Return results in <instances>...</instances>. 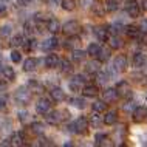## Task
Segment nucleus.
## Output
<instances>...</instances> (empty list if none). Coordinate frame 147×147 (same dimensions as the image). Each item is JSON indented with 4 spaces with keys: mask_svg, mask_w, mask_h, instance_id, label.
Masks as SVG:
<instances>
[{
    "mask_svg": "<svg viewBox=\"0 0 147 147\" xmlns=\"http://www.w3.org/2000/svg\"><path fill=\"white\" fill-rule=\"evenodd\" d=\"M31 130H33V133H36V135H43L45 133V125L39 121H34L33 124H31Z\"/></svg>",
    "mask_w": 147,
    "mask_h": 147,
    "instance_id": "obj_36",
    "label": "nucleus"
},
{
    "mask_svg": "<svg viewBox=\"0 0 147 147\" xmlns=\"http://www.w3.org/2000/svg\"><path fill=\"white\" fill-rule=\"evenodd\" d=\"M124 30H125L127 37H130V39H138L141 36V31L136 25H129V26H125Z\"/></svg>",
    "mask_w": 147,
    "mask_h": 147,
    "instance_id": "obj_24",
    "label": "nucleus"
},
{
    "mask_svg": "<svg viewBox=\"0 0 147 147\" xmlns=\"http://www.w3.org/2000/svg\"><path fill=\"white\" fill-rule=\"evenodd\" d=\"M146 101H147V94H146Z\"/></svg>",
    "mask_w": 147,
    "mask_h": 147,
    "instance_id": "obj_60",
    "label": "nucleus"
},
{
    "mask_svg": "<svg viewBox=\"0 0 147 147\" xmlns=\"http://www.w3.org/2000/svg\"><path fill=\"white\" fill-rule=\"evenodd\" d=\"M59 45V40L56 37H50V39H45V40H42L39 43V48L42 51H53L56 47Z\"/></svg>",
    "mask_w": 147,
    "mask_h": 147,
    "instance_id": "obj_10",
    "label": "nucleus"
},
{
    "mask_svg": "<svg viewBox=\"0 0 147 147\" xmlns=\"http://www.w3.org/2000/svg\"><path fill=\"white\" fill-rule=\"evenodd\" d=\"M48 3H50V5H51V6H54V5H57V0H50V2H48Z\"/></svg>",
    "mask_w": 147,
    "mask_h": 147,
    "instance_id": "obj_56",
    "label": "nucleus"
},
{
    "mask_svg": "<svg viewBox=\"0 0 147 147\" xmlns=\"http://www.w3.org/2000/svg\"><path fill=\"white\" fill-rule=\"evenodd\" d=\"M2 74L5 76V79H8V81H14L16 79V71H14V68L13 67H3L2 68Z\"/></svg>",
    "mask_w": 147,
    "mask_h": 147,
    "instance_id": "obj_32",
    "label": "nucleus"
},
{
    "mask_svg": "<svg viewBox=\"0 0 147 147\" xmlns=\"http://www.w3.org/2000/svg\"><path fill=\"white\" fill-rule=\"evenodd\" d=\"M142 42H144V45H147V33H146V36H144V39H142Z\"/></svg>",
    "mask_w": 147,
    "mask_h": 147,
    "instance_id": "obj_57",
    "label": "nucleus"
},
{
    "mask_svg": "<svg viewBox=\"0 0 147 147\" xmlns=\"http://www.w3.org/2000/svg\"><path fill=\"white\" fill-rule=\"evenodd\" d=\"M6 101H8L6 96H3V94H2V96H0V110H3L6 107Z\"/></svg>",
    "mask_w": 147,
    "mask_h": 147,
    "instance_id": "obj_49",
    "label": "nucleus"
},
{
    "mask_svg": "<svg viewBox=\"0 0 147 147\" xmlns=\"http://www.w3.org/2000/svg\"><path fill=\"white\" fill-rule=\"evenodd\" d=\"M101 124H102V118H99V116H98V113H94V116H91V125L99 127Z\"/></svg>",
    "mask_w": 147,
    "mask_h": 147,
    "instance_id": "obj_44",
    "label": "nucleus"
},
{
    "mask_svg": "<svg viewBox=\"0 0 147 147\" xmlns=\"http://www.w3.org/2000/svg\"><path fill=\"white\" fill-rule=\"evenodd\" d=\"M22 47L25 48V51H34L36 47H37V42H36V39H28V40H25L22 43Z\"/></svg>",
    "mask_w": 147,
    "mask_h": 147,
    "instance_id": "obj_37",
    "label": "nucleus"
},
{
    "mask_svg": "<svg viewBox=\"0 0 147 147\" xmlns=\"http://www.w3.org/2000/svg\"><path fill=\"white\" fill-rule=\"evenodd\" d=\"M14 99L19 105H28L31 99V90L28 87H19L14 93Z\"/></svg>",
    "mask_w": 147,
    "mask_h": 147,
    "instance_id": "obj_1",
    "label": "nucleus"
},
{
    "mask_svg": "<svg viewBox=\"0 0 147 147\" xmlns=\"http://www.w3.org/2000/svg\"><path fill=\"white\" fill-rule=\"evenodd\" d=\"M118 91L116 88H107L102 91V101L105 102V104H110V102H115L118 99Z\"/></svg>",
    "mask_w": 147,
    "mask_h": 147,
    "instance_id": "obj_14",
    "label": "nucleus"
},
{
    "mask_svg": "<svg viewBox=\"0 0 147 147\" xmlns=\"http://www.w3.org/2000/svg\"><path fill=\"white\" fill-rule=\"evenodd\" d=\"M99 70H101V62H99L98 59H96V61L88 62V63L85 65V71H87L88 74H96Z\"/></svg>",
    "mask_w": 147,
    "mask_h": 147,
    "instance_id": "obj_26",
    "label": "nucleus"
},
{
    "mask_svg": "<svg viewBox=\"0 0 147 147\" xmlns=\"http://www.w3.org/2000/svg\"><path fill=\"white\" fill-rule=\"evenodd\" d=\"M94 36H96V39L99 42H107V39L110 37L109 30H107L105 26H96V28H94Z\"/></svg>",
    "mask_w": 147,
    "mask_h": 147,
    "instance_id": "obj_18",
    "label": "nucleus"
},
{
    "mask_svg": "<svg viewBox=\"0 0 147 147\" xmlns=\"http://www.w3.org/2000/svg\"><path fill=\"white\" fill-rule=\"evenodd\" d=\"M105 109H107V104L104 101H94L93 104H91V110H93L94 113H104Z\"/></svg>",
    "mask_w": 147,
    "mask_h": 147,
    "instance_id": "obj_34",
    "label": "nucleus"
},
{
    "mask_svg": "<svg viewBox=\"0 0 147 147\" xmlns=\"http://www.w3.org/2000/svg\"><path fill=\"white\" fill-rule=\"evenodd\" d=\"M2 2H8V0H2Z\"/></svg>",
    "mask_w": 147,
    "mask_h": 147,
    "instance_id": "obj_59",
    "label": "nucleus"
},
{
    "mask_svg": "<svg viewBox=\"0 0 147 147\" xmlns=\"http://www.w3.org/2000/svg\"><path fill=\"white\" fill-rule=\"evenodd\" d=\"M118 9H119V0H107L105 2L107 13H116Z\"/></svg>",
    "mask_w": 147,
    "mask_h": 147,
    "instance_id": "obj_30",
    "label": "nucleus"
},
{
    "mask_svg": "<svg viewBox=\"0 0 147 147\" xmlns=\"http://www.w3.org/2000/svg\"><path fill=\"white\" fill-rule=\"evenodd\" d=\"M63 130H65V132H68V133H76V130H74V124H73V122H71V124H67Z\"/></svg>",
    "mask_w": 147,
    "mask_h": 147,
    "instance_id": "obj_48",
    "label": "nucleus"
},
{
    "mask_svg": "<svg viewBox=\"0 0 147 147\" xmlns=\"http://www.w3.org/2000/svg\"><path fill=\"white\" fill-rule=\"evenodd\" d=\"M73 124H74L76 133H84V132H87V129H88V125H90V119L87 116H79Z\"/></svg>",
    "mask_w": 147,
    "mask_h": 147,
    "instance_id": "obj_5",
    "label": "nucleus"
},
{
    "mask_svg": "<svg viewBox=\"0 0 147 147\" xmlns=\"http://www.w3.org/2000/svg\"><path fill=\"white\" fill-rule=\"evenodd\" d=\"M5 90H6V82L0 81V93H3Z\"/></svg>",
    "mask_w": 147,
    "mask_h": 147,
    "instance_id": "obj_54",
    "label": "nucleus"
},
{
    "mask_svg": "<svg viewBox=\"0 0 147 147\" xmlns=\"http://www.w3.org/2000/svg\"><path fill=\"white\" fill-rule=\"evenodd\" d=\"M33 30H34V25H33V23H30V22H26L25 23V33L28 36H31V34H33Z\"/></svg>",
    "mask_w": 147,
    "mask_h": 147,
    "instance_id": "obj_47",
    "label": "nucleus"
},
{
    "mask_svg": "<svg viewBox=\"0 0 147 147\" xmlns=\"http://www.w3.org/2000/svg\"><path fill=\"white\" fill-rule=\"evenodd\" d=\"M132 115H133V121L135 122H142L147 118V109L144 105H138V107L133 109Z\"/></svg>",
    "mask_w": 147,
    "mask_h": 147,
    "instance_id": "obj_12",
    "label": "nucleus"
},
{
    "mask_svg": "<svg viewBox=\"0 0 147 147\" xmlns=\"http://www.w3.org/2000/svg\"><path fill=\"white\" fill-rule=\"evenodd\" d=\"M105 141H109V136L105 133H96L94 135V144L96 146H104Z\"/></svg>",
    "mask_w": 147,
    "mask_h": 147,
    "instance_id": "obj_39",
    "label": "nucleus"
},
{
    "mask_svg": "<svg viewBox=\"0 0 147 147\" xmlns=\"http://www.w3.org/2000/svg\"><path fill=\"white\" fill-rule=\"evenodd\" d=\"M62 113L63 112H61V110H50L48 113H47V122L48 124H51V125H57L59 122L63 119V116H62Z\"/></svg>",
    "mask_w": 147,
    "mask_h": 147,
    "instance_id": "obj_7",
    "label": "nucleus"
},
{
    "mask_svg": "<svg viewBox=\"0 0 147 147\" xmlns=\"http://www.w3.org/2000/svg\"><path fill=\"white\" fill-rule=\"evenodd\" d=\"M99 48H101V47H99L96 42H91L90 45H88V48H87V54H90V56H93V57H94V56L98 54Z\"/></svg>",
    "mask_w": 147,
    "mask_h": 147,
    "instance_id": "obj_41",
    "label": "nucleus"
},
{
    "mask_svg": "<svg viewBox=\"0 0 147 147\" xmlns=\"http://www.w3.org/2000/svg\"><path fill=\"white\" fill-rule=\"evenodd\" d=\"M141 8L144 11H147V0H142V2H141Z\"/></svg>",
    "mask_w": 147,
    "mask_h": 147,
    "instance_id": "obj_55",
    "label": "nucleus"
},
{
    "mask_svg": "<svg viewBox=\"0 0 147 147\" xmlns=\"http://www.w3.org/2000/svg\"><path fill=\"white\" fill-rule=\"evenodd\" d=\"M94 76L98 78V82H99V84H107V82L110 81V78H112L109 71H102V70H99L98 73L94 74Z\"/></svg>",
    "mask_w": 147,
    "mask_h": 147,
    "instance_id": "obj_31",
    "label": "nucleus"
},
{
    "mask_svg": "<svg viewBox=\"0 0 147 147\" xmlns=\"http://www.w3.org/2000/svg\"><path fill=\"white\" fill-rule=\"evenodd\" d=\"M61 30L65 33V36H74L81 31V23L78 20H68L61 26Z\"/></svg>",
    "mask_w": 147,
    "mask_h": 147,
    "instance_id": "obj_2",
    "label": "nucleus"
},
{
    "mask_svg": "<svg viewBox=\"0 0 147 147\" xmlns=\"http://www.w3.org/2000/svg\"><path fill=\"white\" fill-rule=\"evenodd\" d=\"M61 6L63 11L71 13V11L76 9V0H61Z\"/></svg>",
    "mask_w": 147,
    "mask_h": 147,
    "instance_id": "obj_29",
    "label": "nucleus"
},
{
    "mask_svg": "<svg viewBox=\"0 0 147 147\" xmlns=\"http://www.w3.org/2000/svg\"><path fill=\"white\" fill-rule=\"evenodd\" d=\"M135 107H136V105H135V102L130 101V102H125L122 109H124V112H133V109H135Z\"/></svg>",
    "mask_w": 147,
    "mask_h": 147,
    "instance_id": "obj_45",
    "label": "nucleus"
},
{
    "mask_svg": "<svg viewBox=\"0 0 147 147\" xmlns=\"http://www.w3.org/2000/svg\"><path fill=\"white\" fill-rule=\"evenodd\" d=\"M91 13H93L96 17H104L105 16V5L101 2H94L93 5H91Z\"/></svg>",
    "mask_w": 147,
    "mask_h": 147,
    "instance_id": "obj_20",
    "label": "nucleus"
},
{
    "mask_svg": "<svg viewBox=\"0 0 147 147\" xmlns=\"http://www.w3.org/2000/svg\"><path fill=\"white\" fill-rule=\"evenodd\" d=\"M107 42L110 43V48H113V50H119L122 45H124V43H122V39L119 37L118 34H113L112 37H109V39H107Z\"/></svg>",
    "mask_w": 147,
    "mask_h": 147,
    "instance_id": "obj_27",
    "label": "nucleus"
},
{
    "mask_svg": "<svg viewBox=\"0 0 147 147\" xmlns=\"http://www.w3.org/2000/svg\"><path fill=\"white\" fill-rule=\"evenodd\" d=\"M61 22L57 20V19H50V20H47V30L50 31V33H59L61 31Z\"/></svg>",
    "mask_w": 147,
    "mask_h": 147,
    "instance_id": "obj_23",
    "label": "nucleus"
},
{
    "mask_svg": "<svg viewBox=\"0 0 147 147\" xmlns=\"http://www.w3.org/2000/svg\"><path fill=\"white\" fill-rule=\"evenodd\" d=\"M23 42H25V37H23L22 34H17V36H14V37H11L9 45L13 47V48H16V47H22Z\"/></svg>",
    "mask_w": 147,
    "mask_h": 147,
    "instance_id": "obj_38",
    "label": "nucleus"
},
{
    "mask_svg": "<svg viewBox=\"0 0 147 147\" xmlns=\"http://www.w3.org/2000/svg\"><path fill=\"white\" fill-rule=\"evenodd\" d=\"M5 14H6V5H3V3L0 2V17H3Z\"/></svg>",
    "mask_w": 147,
    "mask_h": 147,
    "instance_id": "obj_51",
    "label": "nucleus"
},
{
    "mask_svg": "<svg viewBox=\"0 0 147 147\" xmlns=\"http://www.w3.org/2000/svg\"><path fill=\"white\" fill-rule=\"evenodd\" d=\"M59 61H61V57H59L57 54L51 53V54H48V56L45 57V67L47 68H54V67L59 65Z\"/></svg>",
    "mask_w": 147,
    "mask_h": 147,
    "instance_id": "obj_21",
    "label": "nucleus"
},
{
    "mask_svg": "<svg viewBox=\"0 0 147 147\" xmlns=\"http://www.w3.org/2000/svg\"><path fill=\"white\" fill-rule=\"evenodd\" d=\"M50 140L48 138H40V140H39V144L40 146H53V142H48Z\"/></svg>",
    "mask_w": 147,
    "mask_h": 147,
    "instance_id": "obj_50",
    "label": "nucleus"
},
{
    "mask_svg": "<svg viewBox=\"0 0 147 147\" xmlns=\"http://www.w3.org/2000/svg\"><path fill=\"white\" fill-rule=\"evenodd\" d=\"M125 68H127V57L124 54H118L113 59V70L119 73V71H124Z\"/></svg>",
    "mask_w": 147,
    "mask_h": 147,
    "instance_id": "obj_13",
    "label": "nucleus"
},
{
    "mask_svg": "<svg viewBox=\"0 0 147 147\" xmlns=\"http://www.w3.org/2000/svg\"><path fill=\"white\" fill-rule=\"evenodd\" d=\"M17 2H19V3H20V5H22V6H28V5H30V3H31V0H17Z\"/></svg>",
    "mask_w": 147,
    "mask_h": 147,
    "instance_id": "obj_53",
    "label": "nucleus"
},
{
    "mask_svg": "<svg viewBox=\"0 0 147 147\" xmlns=\"http://www.w3.org/2000/svg\"><path fill=\"white\" fill-rule=\"evenodd\" d=\"M70 104L73 107H76V109H81V110L87 107V102H85L84 98H71L70 99Z\"/></svg>",
    "mask_w": 147,
    "mask_h": 147,
    "instance_id": "obj_35",
    "label": "nucleus"
},
{
    "mask_svg": "<svg viewBox=\"0 0 147 147\" xmlns=\"http://www.w3.org/2000/svg\"><path fill=\"white\" fill-rule=\"evenodd\" d=\"M23 141H25V135H23L22 132H17V133H14L13 136H11L9 144L11 146H23Z\"/></svg>",
    "mask_w": 147,
    "mask_h": 147,
    "instance_id": "obj_28",
    "label": "nucleus"
},
{
    "mask_svg": "<svg viewBox=\"0 0 147 147\" xmlns=\"http://www.w3.org/2000/svg\"><path fill=\"white\" fill-rule=\"evenodd\" d=\"M11 33H13V26L9 25V23H6V25H3L2 28H0V37H9Z\"/></svg>",
    "mask_w": 147,
    "mask_h": 147,
    "instance_id": "obj_40",
    "label": "nucleus"
},
{
    "mask_svg": "<svg viewBox=\"0 0 147 147\" xmlns=\"http://www.w3.org/2000/svg\"><path fill=\"white\" fill-rule=\"evenodd\" d=\"M39 65V59L36 57H28L26 61H23V71L30 73V71H34Z\"/></svg>",
    "mask_w": 147,
    "mask_h": 147,
    "instance_id": "obj_19",
    "label": "nucleus"
},
{
    "mask_svg": "<svg viewBox=\"0 0 147 147\" xmlns=\"http://www.w3.org/2000/svg\"><path fill=\"white\" fill-rule=\"evenodd\" d=\"M125 13H127L129 17L136 19V17H140V14H141V6L136 3V0H127Z\"/></svg>",
    "mask_w": 147,
    "mask_h": 147,
    "instance_id": "obj_3",
    "label": "nucleus"
},
{
    "mask_svg": "<svg viewBox=\"0 0 147 147\" xmlns=\"http://www.w3.org/2000/svg\"><path fill=\"white\" fill-rule=\"evenodd\" d=\"M71 51H73V53H71V61L76 62V63L82 62L85 59V56H87V51H84V50L74 48V50H71Z\"/></svg>",
    "mask_w": 147,
    "mask_h": 147,
    "instance_id": "obj_25",
    "label": "nucleus"
},
{
    "mask_svg": "<svg viewBox=\"0 0 147 147\" xmlns=\"http://www.w3.org/2000/svg\"><path fill=\"white\" fill-rule=\"evenodd\" d=\"M51 110V101L47 98H42L37 101V104H36V112L39 115H47Z\"/></svg>",
    "mask_w": 147,
    "mask_h": 147,
    "instance_id": "obj_8",
    "label": "nucleus"
},
{
    "mask_svg": "<svg viewBox=\"0 0 147 147\" xmlns=\"http://www.w3.org/2000/svg\"><path fill=\"white\" fill-rule=\"evenodd\" d=\"M26 116H28V113H25V112H20V113H19V119H20L22 122L26 119Z\"/></svg>",
    "mask_w": 147,
    "mask_h": 147,
    "instance_id": "obj_52",
    "label": "nucleus"
},
{
    "mask_svg": "<svg viewBox=\"0 0 147 147\" xmlns=\"http://www.w3.org/2000/svg\"><path fill=\"white\" fill-rule=\"evenodd\" d=\"M116 122H118V112L116 110H109L102 116V124H105V125H113Z\"/></svg>",
    "mask_w": 147,
    "mask_h": 147,
    "instance_id": "obj_16",
    "label": "nucleus"
},
{
    "mask_svg": "<svg viewBox=\"0 0 147 147\" xmlns=\"http://www.w3.org/2000/svg\"><path fill=\"white\" fill-rule=\"evenodd\" d=\"M9 57H11V61H13L14 63H19V62L22 61V54H20V51H17V50H13V51H11Z\"/></svg>",
    "mask_w": 147,
    "mask_h": 147,
    "instance_id": "obj_42",
    "label": "nucleus"
},
{
    "mask_svg": "<svg viewBox=\"0 0 147 147\" xmlns=\"http://www.w3.org/2000/svg\"><path fill=\"white\" fill-rule=\"evenodd\" d=\"M110 54H112V48H110V47H101V48H99V51H98V54L94 57L98 59L99 62H107L110 59Z\"/></svg>",
    "mask_w": 147,
    "mask_h": 147,
    "instance_id": "obj_17",
    "label": "nucleus"
},
{
    "mask_svg": "<svg viewBox=\"0 0 147 147\" xmlns=\"http://www.w3.org/2000/svg\"><path fill=\"white\" fill-rule=\"evenodd\" d=\"M85 82H87V79H85L84 74H74L73 79H70L68 85L73 91H81V88L84 87Z\"/></svg>",
    "mask_w": 147,
    "mask_h": 147,
    "instance_id": "obj_4",
    "label": "nucleus"
},
{
    "mask_svg": "<svg viewBox=\"0 0 147 147\" xmlns=\"http://www.w3.org/2000/svg\"><path fill=\"white\" fill-rule=\"evenodd\" d=\"M79 45H81V37H78V34L68 36V39H67V42H65V48L74 50V48H78Z\"/></svg>",
    "mask_w": 147,
    "mask_h": 147,
    "instance_id": "obj_22",
    "label": "nucleus"
},
{
    "mask_svg": "<svg viewBox=\"0 0 147 147\" xmlns=\"http://www.w3.org/2000/svg\"><path fill=\"white\" fill-rule=\"evenodd\" d=\"M2 68H3V67H2V65H0V74H2Z\"/></svg>",
    "mask_w": 147,
    "mask_h": 147,
    "instance_id": "obj_58",
    "label": "nucleus"
},
{
    "mask_svg": "<svg viewBox=\"0 0 147 147\" xmlns=\"http://www.w3.org/2000/svg\"><path fill=\"white\" fill-rule=\"evenodd\" d=\"M81 91L85 98H96L99 94V88H98V85H94V84H84Z\"/></svg>",
    "mask_w": 147,
    "mask_h": 147,
    "instance_id": "obj_11",
    "label": "nucleus"
},
{
    "mask_svg": "<svg viewBox=\"0 0 147 147\" xmlns=\"http://www.w3.org/2000/svg\"><path fill=\"white\" fill-rule=\"evenodd\" d=\"M121 28H122V25L118 22V23H112V25H110L107 30H109V33H112V34H119Z\"/></svg>",
    "mask_w": 147,
    "mask_h": 147,
    "instance_id": "obj_43",
    "label": "nucleus"
},
{
    "mask_svg": "<svg viewBox=\"0 0 147 147\" xmlns=\"http://www.w3.org/2000/svg\"><path fill=\"white\" fill-rule=\"evenodd\" d=\"M57 67H61L62 73H71V71H73V65H71V62L67 61V59H61Z\"/></svg>",
    "mask_w": 147,
    "mask_h": 147,
    "instance_id": "obj_33",
    "label": "nucleus"
},
{
    "mask_svg": "<svg viewBox=\"0 0 147 147\" xmlns=\"http://www.w3.org/2000/svg\"><path fill=\"white\" fill-rule=\"evenodd\" d=\"M132 63H133L135 68H138V70L144 68V67L147 65V56H146L144 53H141V51H136V53L133 54Z\"/></svg>",
    "mask_w": 147,
    "mask_h": 147,
    "instance_id": "obj_6",
    "label": "nucleus"
},
{
    "mask_svg": "<svg viewBox=\"0 0 147 147\" xmlns=\"http://www.w3.org/2000/svg\"><path fill=\"white\" fill-rule=\"evenodd\" d=\"M138 28H140V31H141V33H144V34L147 33V19H142Z\"/></svg>",
    "mask_w": 147,
    "mask_h": 147,
    "instance_id": "obj_46",
    "label": "nucleus"
},
{
    "mask_svg": "<svg viewBox=\"0 0 147 147\" xmlns=\"http://www.w3.org/2000/svg\"><path fill=\"white\" fill-rule=\"evenodd\" d=\"M115 88H116V91H118V96H125V98L132 96V90H130L129 82L127 81H119Z\"/></svg>",
    "mask_w": 147,
    "mask_h": 147,
    "instance_id": "obj_9",
    "label": "nucleus"
},
{
    "mask_svg": "<svg viewBox=\"0 0 147 147\" xmlns=\"http://www.w3.org/2000/svg\"><path fill=\"white\" fill-rule=\"evenodd\" d=\"M50 96L54 102H62V101H65V91H63L61 87H51Z\"/></svg>",
    "mask_w": 147,
    "mask_h": 147,
    "instance_id": "obj_15",
    "label": "nucleus"
}]
</instances>
